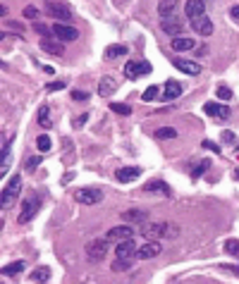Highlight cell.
I'll use <instances>...</instances> for the list:
<instances>
[{
	"mask_svg": "<svg viewBox=\"0 0 239 284\" xmlns=\"http://www.w3.org/2000/svg\"><path fill=\"white\" fill-rule=\"evenodd\" d=\"M115 91H117V81H115L112 77H103L101 84H98V96H101V98H110Z\"/></svg>",
	"mask_w": 239,
	"mask_h": 284,
	"instance_id": "e0dca14e",
	"label": "cell"
},
{
	"mask_svg": "<svg viewBox=\"0 0 239 284\" xmlns=\"http://www.w3.org/2000/svg\"><path fill=\"white\" fill-rule=\"evenodd\" d=\"M22 194V175H15V177L7 181V186L2 189V206H12L17 201V196Z\"/></svg>",
	"mask_w": 239,
	"mask_h": 284,
	"instance_id": "277c9868",
	"label": "cell"
},
{
	"mask_svg": "<svg viewBox=\"0 0 239 284\" xmlns=\"http://www.w3.org/2000/svg\"><path fill=\"white\" fill-rule=\"evenodd\" d=\"M74 198H77L79 203H84V206H96V203L103 201V191L96 189V186H86V189L74 191Z\"/></svg>",
	"mask_w": 239,
	"mask_h": 284,
	"instance_id": "5b68a950",
	"label": "cell"
},
{
	"mask_svg": "<svg viewBox=\"0 0 239 284\" xmlns=\"http://www.w3.org/2000/svg\"><path fill=\"white\" fill-rule=\"evenodd\" d=\"M160 251H163L160 241H146L144 246H139V251H136V258H139V260H148V258L160 256Z\"/></svg>",
	"mask_w": 239,
	"mask_h": 284,
	"instance_id": "30bf717a",
	"label": "cell"
},
{
	"mask_svg": "<svg viewBox=\"0 0 239 284\" xmlns=\"http://www.w3.org/2000/svg\"><path fill=\"white\" fill-rule=\"evenodd\" d=\"M235 179H239V170H235Z\"/></svg>",
	"mask_w": 239,
	"mask_h": 284,
	"instance_id": "bcb514c9",
	"label": "cell"
},
{
	"mask_svg": "<svg viewBox=\"0 0 239 284\" xmlns=\"http://www.w3.org/2000/svg\"><path fill=\"white\" fill-rule=\"evenodd\" d=\"M38 165H41V158H29V162H27V170H29V172H34V170H36Z\"/></svg>",
	"mask_w": 239,
	"mask_h": 284,
	"instance_id": "74e56055",
	"label": "cell"
},
{
	"mask_svg": "<svg viewBox=\"0 0 239 284\" xmlns=\"http://www.w3.org/2000/svg\"><path fill=\"white\" fill-rule=\"evenodd\" d=\"M156 139H177V129H172V127H160V129L156 131Z\"/></svg>",
	"mask_w": 239,
	"mask_h": 284,
	"instance_id": "4dcf8cb0",
	"label": "cell"
},
{
	"mask_svg": "<svg viewBox=\"0 0 239 284\" xmlns=\"http://www.w3.org/2000/svg\"><path fill=\"white\" fill-rule=\"evenodd\" d=\"M182 84L180 81H167L165 89H163V93H160V98L163 101H175V98H180L182 96Z\"/></svg>",
	"mask_w": 239,
	"mask_h": 284,
	"instance_id": "d6986e66",
	"label": "cell"
},
{
	"mask_svg": "<svg viewBox=\"0 0 239 284\" xmlns=\"http://www.w3.org/2000/svg\"><path fill=\"white\" fill-rule=\"evenodd\" d=\"M225 253L232 256V258H239V239H227L225 241Z\"/></svg>",
	"mask_w": 239,
	"mask_h": 284,
	"instance_id": "f546056e",
	"label": "cell"
},
{
	"mask_svg": "<svg viewBox=\"0 0 239 284\" xmlns=\"http://www.w3.org/2000/svg\"><path fill=\"white\" fill-rule=\"evenodd\" d=\"M41 51H46V53L51 55H62L65 53V46H62V41H53V38H41Z\"/></svg>",
	"mask_w": 239,
	"mask_h": 284,
	"instance_id": "ffe728a7",
	"label": "cell"
},
{
	"mask_svg": "<svg viewBox=\"0 0 239 284\" xmlns=\"http://www.w3.org/2000/svg\"><path fill=\"white\" fill-rule=\"evenodd\" d=\"M156 96H158V86H148V89L144 91V96H141V101H144V103H151Z\"/></svg>",
	"mask_w": 239,
	"mask_h": 284,
	"instance_id": "e575fe53",
	"label": "cell"
},
{
	"mask_svg": "<svg viewBox=\"0 0 239 284\" xmlns=\"http://www.w3.org/2000/svg\"><path fill=\"white\" fill-rule=\"evenodd\" d=\"M108 249H110V239H108V236H103V239H91V241L86 244V258H89L91 263H98L101 258H106Z\"/></svg>",
	"mask_w": 239,
	"mask_h": 284,
	"instance_id": "7a4b0ae2",
	"label": "cell"
},
{
	"mask_svg": "<svg viewBox=\"0 0 239 284\" xmlns=\"http://www.w3.org/2000/svg\"><path fill=\"white\" fill-rule=\"evenodd\" d=\"M153 72V67H151V62H146V60H141V62H127L125 65V77L127 79H139V77H146V74H151Z\"/></svg>",
	"mask_w": 239,
	"mask_h": 284,
	"instance_id": "8992f818",
	"label": "cell"
},
{
	"mask_svg": "<svg viewBox=\"0 0 239 284\" xmlns=\"http://www.w3.org/2000/svg\"><path fill=\"white\" fill-rule=\"evenodd\" d=\"M141 177V167H120L115 172V179L117 181H134V179Z\"/></svg>",
	"mask_w": 239,
	"mask_h": 284,
	"instance_id": "ac0fdd59",
	"label": "cell"
},
{
	"mask_svg": "<svg viewBox=\"0 0 239 284\" xmlns=\"http://www.w3.org/2000/svg\"><path fill=\"white\" fill-rule=\"evenodd\" d=\"M110 241H125V239H132L134 236V230H132V225H117V227H112V230H108V234H106Z\"/></svg>",
	"mask_w": 239,
	"mask_h": 284,
	"instance_id": "8fae6325",
	"label": "cell"
},
{
	"mask_svg": "<svg viewBox=\"0 0 239 284\" xmlns=\"http://www.w3.org/2000/svg\"><path fill=\"white\" fill-rule=\"evenodd\" d=\"M24 17H29V19H36V17H38V7H34V5H29V7L24 10Z\"/></svg>",
	"mask_w": 239,
	"mask_h": 284,
	"instance_id": "8d00e7d4",
	"label": "cell"
},
{
	"mask_svg": "<svg viewBox=\"0 0 239 284\" xmlns=\"http://www.w3.org/2000/svg\"><path fill=\"white\" fill-rule=\"evenodd\" d=\"M127 46H110L108 51H106V57H110V60H115V57H120V55H127Z\"/></svg>",
	"mask_w": 239,
	"mask_h": 284,
	"instance_id": "1f68e13d",
	"label": "cell"
},
{
	"mask_svg": "<svg viewBox=\"0 0 239 284\" xmlns=\"http://www.w3.org/2000/svg\"><path fill=\"white\" fill-rule=\"evenodd\" d=\"M48 12H51L53 17H57L60 22H65V24L72 19V10H70L67 5H60V2H51V5H48Z\"/></svg>",
	"mask_w": 239,
	"mask_h": 284,
	"instance_id": "5bb4252c",
	"label": "cell"
},
{
	"mask_svg": "<svg viewBox=\"0 0 239 284\" xmlns=\"http://www.w3.org/2000/svg\"><path fill=\"white\" fill-rule=\"evenodd\" d=\"M175 67L180 72H184V74H189V77H196L199 72H201V67L196 65V62H191V60H182V57H177L175 60Z\"/></svg>",
	"mask_w": 239,
	"mask_h": 284,
	"instance_id": "44dd1931",
	"label": "cell"
},
{
	"mask_svg": "<svg viewBox=\"0 0 239 284\" xmlns=\"http://www.w3.org/2000/svg\"><path fill=\"white\" fill-rule=\"evenodd\" d=\"M203 112L211 115V117H218V120H227V117L232 115L230 105H220V103H215V101H208V103L203 105Z\"/></svg>",
	"mask_w": 239,
	"mask_h": 284,
	"instance_id": "ba28073f",
	"label": "cell"
},
{
	"mask_svg": "<svg viewBox=\"0 0 239 284\" xmlns=\"http://www.w3.org/2000/svg\"><path fill=\"white\" fill-rule=\"evenodd\" d=\"M65 89V81H51V84H48V91H51V93H53V91H62Z\"/></svg>",
	"mask_w": 239,
	"mask_h": 284,
	"instance_id": "ab89813d",
	"label": "cell"
},
{
	"mask_svg": "<svg viewBox=\"0 0 239 284\" xmlns=\"http://www.w3.org/2000/svg\"><path fill=\"white\" fill-rule=\"evenodd\" d=\"M220 139H222L225 143H235V134H232V131H222Z\"/></svg>",
	"mask_w": 239,
	"mask_h": 284,
	"instance_id": "b9f144b4",
	"label": "cell"
},
{
	"mask_svg": "<svg viewBox=\"0 0 239 284\" xmlns=\"http://www.w3.org/2000/svg\"><path fill=\"white\" fill-rule=\"evenodd\" d=\"M136 251H139L136 241H134V239H125V241L117 244L115 256H117V258H136Z\"/></svg>",
	"mask_w": 239,
	"mask_h": 284,
	"instance_id": "7c38bea8",
	"label": "cell"
},
{
	"mask_svg": "<svg viewBox=\"0 0 239 284\" xmlns=\"http://www.w3.org/2000/svg\"><path fill=\"white\" fill-rule=\"evenodd\" d=\"M158 17L160 19L177 17V0H160V5H158Z\"/></svg>",
	"mask_w": 239,
	"mask_h": 284,
	"instance_id": "9a60e30c",
	"label": "cell"
},
{
	"mask_svg": "<svg viewBox=\"0 0 239 284\" xmlns=\"http://www.w3.org/2000/svg\"><path fill=\"white\" fill-rule=\"evenodd\" d=\"M184 15L189 17V22L203 17V15H206V2H203V0H186V5H184Z\"/></svg>",
	"mask_w": 239,
	"mask_h": 284,
	"instance_id": "9c48e42d",
	"label": "cell"
},
{
	"mask_svg": "<svg viewBox=\"0 0 239 284\" xmlns=\"http://www.w3.org/2000/svg\"><path fill=\"white\" fill-rule=\"evenodd\" d=\"M72 98L74 101H89V93L86 91H72Z\"/></svg>",
	"mask_w": 239,
	"mask_h": 284,
	"instance_id": "f35d334b",
	"label": "cell"
},
{
	"mask_svg": "<svg viewBox=\"0 0 239 284\" xmlns=\"http://www.w3.org/2000/svg\"><path fill=\"white\" fill-rule=\"evenodd\" d=\"M222 270H230V272H235L239 277V265H222Z\"/></svg>",
	"mask_w": 239,
	"mask_h": 284,
	"instance_id": "ee69618b",
	"label": "cell"
},
{
	"mask_svg": "<svg viewBox=\"0 0 239 284\" xmlns=\"http://www.w3.org/2000/svg\"><path fill=\"white\" fill-rule=\"evenodd\" d=\"M48 277H51V267H36V270H34V275H31V280H34L36 284L48 282Z\"/></svg>",
	"mask_w": 239,
	"mask_h": 284,
	"instance_id": "4316f807",
	"label": "cell"
},
{
	"mask_svg": "<svg viewBox=\"0 0 239 284\" xmlns=\"http://www.w3.org/2000/svg\"><path fill=\"white\" fill-rule=\"evenodd\" d=\"M86 120H89V115H81V117H77V120H74V125H77V127H81L84 122H86Z\"/></svg>",
	"mask_w": 239,
	"mask_h": 284,
	"instance_id": "f6af8a7d",
	"label": "cell"
},
{
	"mask_svg": "<svg viewBox=\"0 0 239 284\" xmlns=\"http://www.w3.org/2000/svg\"><path fill=\"white\" fill-rule=\"evenodd\" d=\"M24 272V260H17V263H10V265L2 267V277H10V275H19Z\"/></svg>",
	"mask_w": 239,
	"mask_h": 284,
	"instance_id": "484cf974",
	"label": "cell"
},
{
	"mask_svg": "<svg viewBox=\"0 0 239 284\" xmlns=\"http://www.w3.org/2000/svg\"><path fill=\"white\" fill-rule=\"evenodd\" d=\"M160 29L170 34L172 38H177V36L182 34V19L180 17H170V19H160Z\"/></svg>",
	"mask_w": 239,
	"mask_h": 284,
	"instance_id": "4fadbf2b",
	"label": "cell"
},
{
	"mask_svg": "<svg viewBox=\"0 0 239 284\" xmlns=\"http://www.w3.org/2000/svg\"><path fill=\"white\" fill-rule=\"evenodd\" d=\"M208 167H211V160H199V165L191 170V179H199L203 177L206 172H208Z\"/></svg>",
	"mask_w": 239,
	"mask_h": 284,
	"instance_id": "83f0119b",
	"label": "cell"
},
{
	"mask_svg": "<svg viewBox=\"0 0 239 284\" xmlns=\"http://www.w3.org/2000/svg\"><path fill=\"white\" fill-rule=\"evenodd\" d=\"M144 191H148V194H151V191H160L163 196L172 194V191H170V186H167L163 179H151V181H146V184H144Z\"/></svg>",
	"mask_w": 239,
	"mask_h": 284,
	"instance_id": "603a6c76",
	"label": "cell"
},
{
	"mask_svg": "<svg viewBox=\"0 0 239 284\" xmlns=\"http://www.w3.org/2000/svg\"><path fill=\"white\" fill-rule=\"evenodd\" d=\"M218 98H220V101H230V98H232V91L227 89V86H220V89H218Z\"/></svg>",
	"mask_w": 239,
	"mask_h": 284,
	"instance_id": "d590c367",
	"label": "cell"
},
{
	"mask_svg": "<svg viewBox=\"0 0 239 284\" xmlns=\"http://www.w3.org/2000/svg\"><path fill=\"white\" fill-rule=\"evenodd\" d=\"M191 29H194L196 34H201V36H211V34H213V22L203 15V17H199V19H194V22H191Z\"/></svg>",
	"mask_w": 239,
	"mask_h": 284,
	"instance_id": "2e32d148",
	"label": "cell"
},
{
	"mask_svg": "<svg viewBox=\"0 0 239 284\" xmlns=\"http://www.w3.org/2000/svg\"><path fill=\"white\" fill-rule=\"evenodd\" d=\"M53 36H55L57 41H62V43L65 41H77L79 38V29H74L72 24H62L60 22V24L53 26Z\"/></svg>",
	"mask_w": 239,
	"mask_h": 284,
	"instance_id": "52a82bcc",
	"label": "cell"
},
{
	"mask_svg": "<svg viewBox=\"0 0 239 284\" xmlns=\"http://www.w3.org/2000/svg\"><path fill=\"white\" fill-rule=\"evenodd\" d=\"M230 17L235 19V22H239V5H232V7H230Z\"/></svg>",
	"mask_w": 239,
	"mask_h": 284,
	"instance_id": "7bdbcfd3",
	"label": "cell"
},
{
	"mask_svg": "<svg viewBox=\"0 0 239 284\" xmlns=\"http://www.w3.org/2000/svg\"><path fill=\"white\" fill-rule=\"evenodd\" d=\"M36 148L41 151V153H48L51 148H53V141H51V136L48 134H41L36 139Z\"/></svg>",
	"mask_w": 239,
	"mask_h": 284,
	"instance_id": "f1b7e54d",
	"label": "cell"
},
{
	"mask_svg": "<svg viewBox=\"0 0 239 284\" xmlns=\"http://www.w3.org/2000/svg\"><path fill=\"white\" fill-rule=\"evenodd\" d=\"M112 112H117V115H132V107L127 103H112Z\"/></svg>",
	"mask_w": 239,
	"mask_h": 284,
	"instance_id": "836d02e7",
	"label": "cell"
},
{
	"mask_svg": "<svg viewBox=\"0 0 239 284\" xmlns=\"http://www.w3.org/2000/svg\"><path fill=\"white\" fill-rule=\"evenodd\" d=\"M41 210V196L38 194H31L29 198H24V203H22V213H19V222L24 225V222H29V220H34V215Z\"/></svg>",
	"mask_w": 239,
	"mask_h": 284,
	"instance_id": "3957f363",
	"label": "cell"
},
{
	"mask_svg": "<svg viewBox=\"0 0 239 284\" xmlns=\"http://www.w3.org/2000/svg\"><path fill=\"white\" fill-rule=\"evenodd\" d=\"M38 125L43 127V129H51V127H53V122H51V107L48 105H43L38 110Z\"/></svg>",
	"mask_w": 239,
	"mask_h": 284,
	"instance_id": "d4e9b609",
	"label": "cell"
},
{
	"mask_svg": "<svg viewBox=\"0 0 239 284\" xmlns=\"http://www.w3.org/2000/svg\"><path fill=\"white\" fill-rule=\"evenodd\" d=\"M139 232H141L144 239L153 241V239H163V236H167V234H172L175 230H172L170 225H165V222H144Z\"/></svg>",
	"mask_w": 239,
	"mask_h": 284,
	"instance_id": "6da1fadb",
	"label": "cell"
},
{
	"mask_svg": "<svg viewBox=\"0 0 239 284\" xmlns=\"http://www.w3.org/2000/svg\"><path fill=\"white\" fill-rule=\"evenodd\" d=\"M203 148H208V151H215V153H220V146H218V143H213V141H208V139L203 141Z\"/></svg>",
	"mask_w": 239,
	"mask_h": 284,
	"instance_id": "60d3db41",
	"label": "cell"
},
{
	"mask_svg": "<svg viewBox=\"0 0 239 284\" xmlns=\"http://www.w3.org/2000/svg\"><path fill=\"white\" fill-rule=\"evenodd\" d=\"M122 220H127V222H146V210H139V208H134V210H125L122 213Z\"/></svg>",
	"mask_w": 239,
	"mask_h": 284,
	"instance_id": "cb8c5ba5",
	"label": "cell"
},
{
	"mask_svg": "<svg viewBox=\"0 0 239 284\" xmlns=\"http://www.w3.org/2000/svg\"><path fill=\"white\" fill-rule=\"evenodd\" d=\"M175 53H184V51H194L196 48V43L191 41V38H184V36H177V38H172V46H170Z\"/></svg>",
	"mask_w": 239,
	"mask_h": 284,
	"instance_id": "7402d4cb",
	"label": "cell"
},
{
	"mask_svg": "<svg viewBox=\"0 0 239 284\" xmlns=\"http://www.w3.org/2000/svg\"><path fill=\"white\" fill-rule=\"evenodd\" d=\"M132 267V258H117L115 263H112V270L115 272H122V270H129Z\"/></svg>",
	"mask_w": 239,
	"mask_h": 284,
	"instance_id": "d6a6232c",
	"label": "cell"
}]
</instances>
